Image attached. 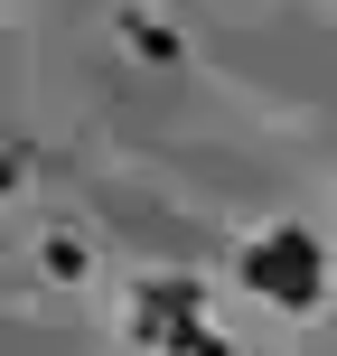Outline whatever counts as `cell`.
<instances>
[{
	"label": "cell",
	"instance_id": "obj_1",
	"mask_svg": "<svg viewBox=\"0 0 337 356\" xmlns=\"http://www.w3.org/2000/svg\"><path fill=\"white\" fill-rule=\"evenodd\" d=\"M253 282H272L281 300H309V291H319V253H309L300 234H281V244L253 253Z\"/></svg>",
	"mask_w": 337,
	"mask_h": 356
}]
</instances>
